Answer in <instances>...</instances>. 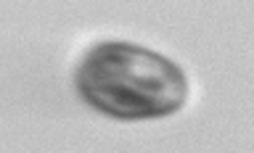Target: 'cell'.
Listing matches in <instances>:
<instances>
[{
	"instance_id": "cell-1",
	"label": "cell",
	"mask_w": 254,
	"mask_h": 153,
	"mask_svg": "<svg viewBox=\"0 0 254 153\" xmlns=\"http://www.w3.org/2000/svg\"><path fill=\"white\" fill-rule=\"evenodd\" d=\"M77 93L90 108L119 122L162 119L183 108L188 77L167 55L135 43H98L74 74Z\"/></svg>"
}]
</instances>
